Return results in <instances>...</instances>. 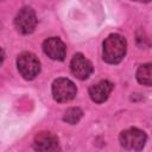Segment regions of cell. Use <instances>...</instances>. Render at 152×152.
Returning <instances> with one entry per match:
<instances>
[{
    "instance_id": "6da1fadb",
    "label": "cell",
    "mask_w": 152,
    "mask_h": 152,
    "mask_svg": "<svg viewBox=\"0 0 152 152\" xmlns=\"http://www.w3.org/2000/svg\"><path fill=\"white\" fill-rule=\"evenodd\" d=\"M126 39L118 33L108 36L103 42V59L107 63L116 64L122 61L126 55Z\"/></svg>"
},
{
    "instance_id": "7a4b0ae2",
    "label": "cell",
    "mask_w": 152,
    "mask_h": 152,
    "mask_svg": "<svg viewBox=\"0 0 152 152\" xmlns=\"http://www.w3.org/2000/svg\"><path fill=\"white\" fill-rule=\"evenodd\" d=\"M17 66L25 80H33L40 71L38 58L31 52H23L17 58Z\"/></svg>"
},
{
    "instance_id": "3957f363",
    "label": "cell",
    "mask_w": 152,
    "mask_h": 152,
    "mask_svg": "<svg viewBox=\"0 0 152 152\" xmlns=\"http://www.w3.org/2000/svg\"><path fill=\"white\" fill-rule=\"evenodd\" d=\"M119 139L124 148L131 151H139L144 147L146 142V134L138 128H128L121 132Z\"/></svg>"
},
{
    "instance_id": "277c9868",
    "label": "cell",
    "mask_w": 152,
    "mask_h": 152,
    "mask_svg": "<svg viewBox=\"0 0 152 152\" xmlns=\"http://www.w3.org/2000/svg\"><path fill=\"white\" fill-rule=\"evenodd\" d=\"M76 86L68 78H57L52 83V96L57 102H68L76 96Z\"/></svg>"
},
{
    "instance_id": "5b68a950",
    "label": "cell",
    "mask_w": 152,
    "mask_h": 152,
    "mask_svg": "<svg viewBox=\"0 0 152 152\" xmlns=\"http://www.w3.org/2000/svg\"><path fill=\"white\" fill-rule=\"evenodd\" d=\"M15 28L24 34H28L34 31L37 25V17L31 7H23L14 19Z\"/></svg>"
},
{
    "instance_id": "8992f818",
    "label": "cell",
    "mask_w": 152,
    "mask_h": 152,
    "mask_svg": "<svg viewBox=\"0 0 152 152\" xmlns=\"http://www.w3.org/2000/svg\"><path fill=\"white\" fill-rule=\"evenodd\" d=\"M43 51L48 57H50L53 61H63L66 53L64 43L57 37H51L44 40Z\"/></svg>"
},
{
    "instance_id": "52a82bcc",
    "label": "cell",
    "mask_w": 152,
    "mask_h": 152,
    "mask_svg": "<svg viewBox=\"0 0 152 152\" xmlns=\"http://www.w3.org/2000/svg\"><path fill=\"white\" fill-rule=\"evenodd\" d=\"M70 69L75 77L78 80H86L93 72V64L82 53H76L71 59Z\"/></svg>"
},
{
    "instance_id": "ba28073f",
    "label": "cell",
    "mask_w": 152,
    "mask_h": 152,
    "mask_svg": "<svg viewBox=\"0 0 152 152\" xmlns=\"http://www.w3.org/2000/svg\"><path fill=\"white\" fill-rule=\"evenodd\" d=\"M112 90H113V83L112 82L100 81L99 83H96V84H94L89 88V95H90V99L94 102L101 103V102H104L108 99Z\"/></svg>"
},
{
    "instance_id": "9c48e42d",
    "label": "cell",
    "mask_w": 152,
    "mask_h": 152,
    "mask_svg": "<svg viewBox=\"0 0 152 152\" xmlns=\"http://www.w3.org/2000/svg\"><path fill=\"white\" fill-rule=\"evenodd\" d=\"M33 145L38 151H52L57 148L58 140L50 132H40L36 135Z\"/></svg>"
},
{
    "instance_id": "30bf717a",
    "label": "cell",
    "mask_w": 152,
    "mask_h": 152,
    "mask_svg": "<svg viewBox=\"0 0 152 152\" xmlns=\"http://www.w3.org/2000/svg\"><path fill=\"white\" fill-rule=\"evenodd\" d=\"M137 80L144 86H152V63L142 64L138 68Z\"/></svg>"
},
{
    "instance_id": "8fae6325",
    "label": "cell",
    "mask_w": 152,
    "mask_h": 152,
    "mask_svg": "<svg viewBox=\"0 0 152 152\" xmlns=\"http://www.w3.org/2000/svg\"><path fill=\"white\" fill-rule=\"evenodd\" d=\"M82 115H83V113H82V110H81L80 108H69V109L64 113L63 120L66 121L68 124L74 125V124H77V122L81 120Z\"/></svg>"
},
{
    "instance_id": "7c38bea8",
    "label": "cell",
    "mask_w": 152,
    "mask_h": 152,
    "mask_svg": "<svg viewBox=\"0 0 152 152\" xmlns=\"http://www.w3.org/2000/svg\"><path fill=\"white\" fill-rule=\"evenodd\" d=\"M134 1H138V2H148L151 0H134Z\"/></svg>"
}]
</instances>
